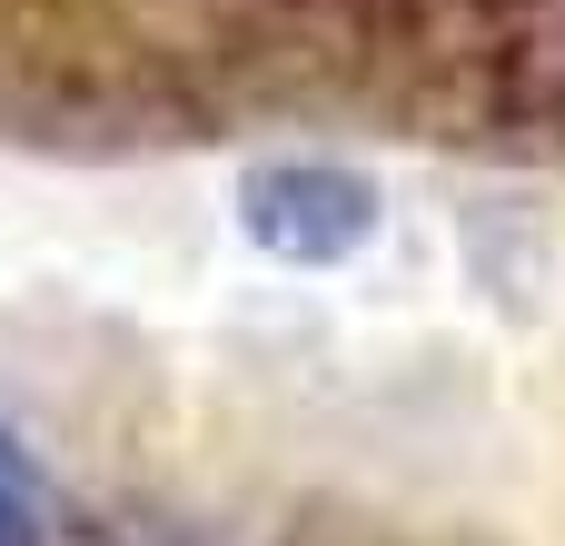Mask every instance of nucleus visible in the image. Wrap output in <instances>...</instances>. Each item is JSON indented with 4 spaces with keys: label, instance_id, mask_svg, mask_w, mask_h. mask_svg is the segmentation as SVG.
I'll list each match as a JSON object with an SVG mask.
<instances>
[{
    "label": "nucleus",
    "instance_id": "f257e3e1",
    "mask_svg": "<svg viewBox=\"0 0 565 546\" xmlns=\"http://www.w3.org/2000/svg\"><path fill=\"white\" fill-rule=\"evenodd\" d=\"M248 229L278 259H348L377 229V189L348 179V169H328V159H288V169L248 179Z\"/></svg>",
    "mask_w": 565,
    "mask_h": 546
},
{
    "label": "nucleus",
    "instance_id": "f03ea898",
    "mask_svg": "<svg viewBox=\"0 0 565 546\" xmlns=\"http://www.w3.org/2000/svg\"><path fill=\"white\" fill-rule=\"evenodd\" d=\"M40 517H50V497H40V468L0 438V546H40Z\"/></svg>",
    "mask_w": 565,
    "mask_h": 546
}]
</instances>
